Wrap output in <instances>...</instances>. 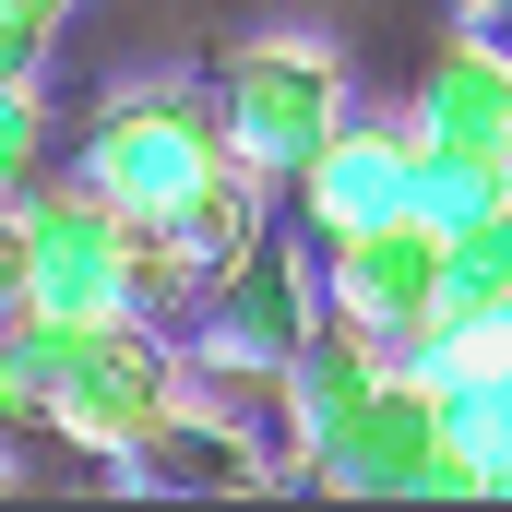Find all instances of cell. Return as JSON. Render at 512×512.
<instances>
[{
    "instance_id": "9",
    "label": "cell",
    "mask_w": 512,
    "mask_h": 512,
    "mask_svg": "<svg viewBox=\"0 0 512 512\" xmlns=\"http://www.w3.org/2000/svg\"><path fill=\"white\" fill-rule=\"evenodd\" d=\"M405 131H417V143H453V155H501L512 143V48L477 36V24H453V36L429 48L417 96H405Z\"/></svg>"
},
{
    "instance_id": "19",
    "label": "cell",
    "mask_w": 512,
    "mask_h": 512,
    "mask_svg": "<svg viewBox=\"0 0 512 512\" xmlns=\"http://www.w3.org/2000/svg\"><path fill=\"white\" fill-rule=\"evenodd\" d=\"M465 12H477V24H512V0H465Z\"/></svg>"
},
{
    "instance_id": "8",
    "label": "cell",
    "mask_w": 512,
    "mask_h": 512,
    "mask_svg": "<svg viewBox=\"0 0 512 512\" xmlns=\"http://www.w3.org/2000/svg\"><path fill=\"white\" fill-rule=\"evenodd\" d=\"M286 191H298V227H310V239H346V227L405 215V120L346 108V120H334V143H322Z\"/></svg>"
},
{
    "instance_id": "12",
    "label": "cell",
    "mask_w": 512,
    "mask_h": 512,
    "mask_svg": "<svg viewBox=\"0 0 512 512\" xmlns=\"http://www.w3.org/2000/svg\"><path fill=\"white\" fill-rule=\"evenodd\" d=\"M84 346H96V322H60V310H0V405L36 429L60 382L84 370Z\"/></svg>"
},
{
    "instance_id": "10",
    "label": "cell",
    "mask_w": 512,
    "mask_h": 512,
    "mask_svg": "<svg viewBox=\"0 0 512 512\" xmlns=\"http://www.w3.org/2000/svg\"><path fill=\"white\" fill-rule=\"evenodd\" d=\"M429 286H441V227H417V215H382V227L322 239V298L358 310L370 334H405L429 310Z\"/></svg>"
},
{
    "instance_id": "1",
    "label": "cell",
    "mask_w": 512,
    "mask_h": 512,
    "mask_svg": "<svg viewBox=\"0 0 512 512\" xmlns=\"http://www.w3.org/2000/svg\"><path fill=\"white\" fill-rule=\"evenodd\" d=\"M310 322H322V239L298 227H262L251 251L227 262L203 298H191V322H179V358H191V382L203 393H239V382H286V358L310 346Z\"/></svg>"
},
{
    "instance_id": "4",
    "label": "cell",
    "mask_w": 512,
    "mask_h": 512,
    "mask_svg": "<svg viewBox=\"0 0 512 512\" xmlns=\"http://www.w3.org/2000/svg\"><path fill=\"white\" fill-rule=\"evenodd\" d=\"M120 489H143V501H251V489H310V477H298V453L274 441V417H251L239 393L191 382L120 453Z\"/></svg>"
},
{
    "instance_id": "15",
    "label": "cell",
    "mask_w": 512,
    "mask_h": 512,
    "mask_svg": "<svg viewBox=\"0 0 512 512\" xmlns=\"http://www.w3.org/2000/svg\"><path fill=\"white\" fill-rule=\"evenodd\" d=\"M48 60H60V24L0 12V84H48Z\"/></svg>"
},
{
    "instance_id": "2",
    "label": "cell",
    "mask_w": 512,
    "mask_h": 512,
    "mask_svg": "<svg viewBox=\"0 0 512 512\" xmlns=\"http://www.w3.org/2000/svg\"><path fill=\"white\" fill-rule=\"evenodd\" d=\"M346 108H358V72H346V48H334V36H251V48H227V72H215L227 155H251L274 191L334 143Z\"/></svg>"
},
{
    "instance_id": "6",
    "label": "cell",
    "mask_w": 512,
    "mask_h": 512,
    "mask_svg": "<svg viewBox=\"0 0 512 512\" xmlns=\"http://www.w3.org/2000/svg\"><path fill=\"white\" fill-rule=\"evenodd\" d=\"M24 215V310H60V322H108L120 310V203L96 179H24L12 191Z\"/></svg>"
},
{
    "instance_id": "5",
    "label": "cell",
    "mask_w": 512,
    "mask_h": 512,
    "mask_svg": "<svg viewBox=\"0 0 512 512\" xmlns=\"http://www.w3.org/2000/svg\"><path fill=\"white\" fill-rule=\"evenodd\" d=\"M179 393H191L179 334H167V322H143V310H108V322H96V346H84V370L60 382V405H48L36 429H60L72 453L120 465V453L167 417V405H179Z\"/></svg>"
},
{
    "instance_id": "16",
    "label": "cell",
    "mask_w": 512,
    "mask_h": 512,
    "mask_svg": "<svg viewBox=\"0 0 512 512\" xmlns=\"http://www.w3.org/2000/svg\"><path fill=\"white\" fill-rule=\"evenodd\" d=\"M0 310H24V215L0 203Z\"/></svg>"
},
{
    "instance_id": "20",
    "label": "cell",
    "mask_w": 512,
    "mask_h": 512,
    "mask_svg": "<svg viewBox=\"0 0 512 512\" xmlns=\"http://www.w3.org/2000/svg\"><path fill=\"white\" fill-rule=\"evenodd\" d=\"M501 179H512V143H501Z\"/></svg>"
},
{
    "instance_id": "18",
    "label": "cell",
    "mask_w": 512,
    "mask_h": 512,
    "mask_svg": "<svg viewBox=\"0 0 512 512\" xmlns=\"http://www.w3.org/2000/svg\"><path fill=\"white\" fill-rule=\"evenodd\" d=\"M0 12H36V24H72V0H0Z\"/></svg>"
},
{
    "instance_id": "17",
    "label": "cell",
    "mask_w": 512,
    "mask_h": 512,
    "mask_svg": "<svg viewBox=\"0 0 512 512\" xmlns=\"http://www.w3.org/2000/svg\"><path fill=\"white\" fill-rule=\"evenodd\" d=\"M501 441H512V370L489 382V453H501Z\"/></svg>"
},
{
    "instance_id": "11",
    "label": "cell",
    "mask_w": 512,
    "mask_h": 512,
    "mask_svg": "<svg viewBox=\"0 0 512 512\" xmlns=\"http://www.w3.org/2000/svg\"><path fill=\"white\" fill-rule=\"evenodd\" d=\"M262 227H274V179H262L251 155H215V167L167 203V251L191 262V286H215V274L251 251Z\"/></svg>"
},
{
    "instance_id": "3",
    "label": "cell",
    "mask_w": 512,
    "mask_h": 512,
    "mask_svg": "<svg viewBox=\"0 0 512 512\" xmlns=\"http://www.w3.org/2000/svg\"><path fill=\"white\" fill-rule=\"evenodd\" d=\"M227 155V120H215V84H120L96 131H84V155H72V179H96L120 215H167L203 167Z\"/></svg>"
},
{
    "instance_id": "13",
    "label": "cell",
    "mask_w": 512,
    "mask_h": 512,
    "mask_svg": "<svg viewBox=\"0 0 512 512\" xmlns=\"http://www.w3.org/2000/svg\"><path fill=\"white\" fill-rule=\"evenodd\" d=\"M512 203V179H501V155H453V143H417L405 131V215L417 227H477V215H501Z\"/></svg>"
},
{
    "instance_id": "14",
    "label": "cell",
    "mask_w": 512,
    "mask_h": 512,
    "mask_svg": "<svg viewBox=\"0 0 512 512\" xmlns=\"http://www.w3.org/2000/svg\"><path fill=\"white\" fill-rule=\"evenodd\" d=\"M48 167V84H0V203Z\"/></svg>"
},
{
    "instance_id": "7",
    "label": "cell",
    "mask_w": 512,
    "mask_h": 512,
    "mask_svg": "<svg viewBox=\"0 0 512 512\" xmlns=\"http://www.w3.org/2000/svg\"><path fill=\"white\" fill-rule=\"evenodd\" d=\"M429 441H441V429H429V393L405 382V370H382V382L298 453V477L334 489V501H405V477L429 465Z\"/></svg>"
}]
</instances>
